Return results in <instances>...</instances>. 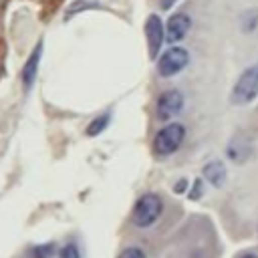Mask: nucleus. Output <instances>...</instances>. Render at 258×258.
<instances>
[{
	"label": "nucleus",
	"instance_id": "nucleus-9",
	"mask_svg": "<svg viewBox=\"0 0 258 258\" xmlns=\"http://www.w3.org/2000/svg\"><path fill=\"white\" fill-rule=\"evenodd\" d=\"M202 173H204V177H206L212 185H216V187H222L224 181H226V167H224V163L218 161V159L206 163L204 169H202Z\"/></svg>",
	"mask_w": 258,
	"mask_h": 258
},
{
	"label": "nucleus",
	"instance_id": "nucleus-6",
	"mask_svg": "<svg viewBox=\"0 0 258 258\" xmlns=\"http://www.w3.org/2000/svg\"><path fill=\"white\" fill-rule=\"evenodd\" d=\"M181 109H183V95L175 89L161 93V97L157 99V117L163 121L175 117Z\"/></svg>",
	"mask_w": 258,
	"mask_h": 258
},
{
	"label": "nucleus",
	"instance_id": "nucleus-10",
	"mask_svg": "<svg viewBox=\"0 0 258 258\" xmlns=\"http://www.w3.org/2000/svg\"><path fill=\"white\" fill-rule=\"evenodd\" d=\"M248 155H250V141H246L244 137L232 139V143L228 145V157L234 161H244Z\"/></svg>",
	"mask_w": 258,
	"mask_h": 258
},
{
	"label": "nucleus",
	"instance_id": "nucleus-14",
	"mask_svg": "<svg viewBox=\"0 0 258 258\" xmlns=\"http://www.w3.org/2000/svg\"><path fill=\"white\" fill-rule=\"evenodd\" d=\"M117 258H145V252H143L141 248H137V246H129V248H125Z\"/></svg>",
	"mask_w": 258,
	"mask_h": 258
},
{
	"label": "nucleus",
	"instance_id": "nucleus-2",
	"mask_svg": "<svg viewBox=\"0 0 258 258\" xmlns=\"http://www.w3.org/2000/svg\"><path fill=\"white\" fill-rule=\"evenodd\" d=\"M256 97H258V64H252L240 75V79L232 87L230 99L234 105H248Z\"/></svg>",
	"mask_w": 258,
	"mask_h": 258
},
{
	"label": "nucleus",
	"instance_id": "nucleus-1",
	"mask_svg": "<svg viewBox=\"0 0 258 258\" xmlns=\"http://www.w3.org/2000/svg\"><path fill=\"white\" fill-rule=\"evenodd\" d=\"M161 210H163L161 198L157 194H145L135 202L131 220L137 228H147L161 216Z\"/></svg>",
	"mask_w": 258,
	"mask_h": 258
},
{
	"label": "nucleus",
	"instance_id": "nucleus-18",
	"mask_svg": "<svg viewBox=\"0 0 258 258\" xmlns=\"http://www.w3.org/2000/svg\"><path fill=\"white\" fill-rule=\"evenodd\" d=\"M240 258H258V256H254V254H244V256H240Z\"/></svg>",
	"mask_w": 258,
	"mask_h": 258
},
{
	"label": "nucleus",
	"instance_id": "nucleus-16",
	"mask_svg": "<svg viewBox=\"0 0 258 258\" xmlns=\"http://www.w3.org/2000/svg\"><path fill=\"white\" fill-rule=\"evenodd\" d=\"M175 0H159V4H161V8H171V4H173Z\"/></svg>",
	"mask_w": 258,
	"mask_h": 258
},
{
	"label": "nucleus",
	"instance_id": "nucleus-7",
	"mask_svg": "<svg viewBox=\"0 0 258 258\" xmlns=\"http://www.w3.org/2000/svg\"><path fill=\"white\" fill-rule=\"evenodd\" d=\"M189 26H191V20L187 14L179 12V14H173L169 20H167V26H165V40L167 42H179L187 32H189Z\"/></svg>",
	"mask_w": 258,
	"mask_h": 258
},
{
	"label": "nucleus",
	"instance_id": "nucleus-11",
	"mask_svg": "<svg viewBox=\"0 0 258 258\" xmlns=\"http://www.w3.org/2000/svg\"><path fill=\"white\" fill-rule=\"evenodd\" d=\"M109 119H111V115H109V113H105V115L97 117V119L87 127V135H99V133L109 125Z\"/></svg>",
	"mask_w": 258,
	"mask_h": 258
},
{
	"label": "nucleus",
	"instance_id": "nucleus-5",
	"mask_svg": "<svg viewBox=\"0 0 258 258\" xmlns=\"http://www.w3.org/2000/svg\"><path fill=\"white\" fill-rule=\"evenodd\" d=\"M145 36H147V44H149V56L155 58L165 40V26L157 14H149V18L145 22Z\"/></svg>",
	"mask_w": 258,
	"mask_h": 258
},
{
	"label": "nucleus",
	"instance_id": "nucleus-13",
	"mask_svg": "<svg viewBox=\"0 0 258 258\" xmlns=\"http://www.w3.org/2000/svg\"><path fill=\"white\" fill-rule=\"evenodd\" d=\"M58 258H81V254H79V248H77L73 242H69V244L62 246V250L58 252Z\"/></svg>",
	"mask_w": 258,
	"mask_h": 258
},
{
	"label": "nucleus",
	"instance_id": "nucleus-4",
	"mask_svg": "<svg viewBox=\"0 0 258 258\" xmlns=\"http://www.w3.org/2000/svg\"><path fill=\"white\" fill-rule=\"evenodd\" d=\"M187 62H189L187 50L181 48V46H171V48H167L159 56V60H157V73L161 77H173V75L181 73L187 67Z\"/></svg>",
	"mask_w": 258,
	"mask_h": 258
},
{
	"label": "nucleus",
	"instance_id": "nucleus-15",
	"mask_svg": "<svg viewBox=\"0 0 258 258\" xmlns=\"http://www.w3.org/2000/svg\"><path fill=\"white\" fill-rule=\"evenodd\" d=\"M200 194H202V181L198 179L196 181V187H191V191H189V200H198Z\"/></svg>",
	"mask_w": 258,
	"mask_h": 258
},
{
	"label": "nucleus",
	"instance_id": "nucleus-12",
	"mask_svg": "<svg viewBox=\"0 0 258 258\" xmlns=\"http://www.w3.org/2000/svg\"><path fill=\"white\" fill-rule=\"evenodd\" d=\"M52 254H54V244H42L30 250V258H50Z\"/></svg>",
	"mask_w": 258,
	"mask_h": 258
},
{
	"label": "nucleus",
	"instance_id": "nucleus-8",
	"mask_svg": "<svg viewBox=\"0 0 258 258\" xmlns=\"http://www.w3.org/2000/svg\"><path fill=\"white\" fill-rule=\"evenodd\" d=\"M40 54H42V42H38V44L34 46V50L30 52V56H28L26 62H24V69H22V87H24V91H30V87H32L34 81H36Z\"/></svg>",
	"mask_w": 258,
	"mask_h": 258
},
{
	"label": "nucleus",
	"instance_id": "nucleus-3",
	"mask_svg": "<svg viewBox=\"0 0 258 258\" xmlns=\"http://www.w3.org/2000/svg\"><path fill=\"white\" fill-rule=\"evenodd\" d=\"M183 137H185V127L181 123H169L155 135L153 149L157 155H171L173 151H177Z\"/></svg>",
	"mask_w": 258,
	"mask_h": 258
},
{
	"label": "nucleus",
	"instance_id": "nucleus-17",
	"mask_svg": "<svg viewBox=\"0 0 258 258\" xmlns=\"http://www.w3.org/2000/svg\"><path fill=\"white\" fill-rule=\"evenodd\" d=\"M185 189V181H179V185H175V191H183Z\"/></svg>",
	"mask_w": 258,
	"mask_h": 258
}]
</instances>
